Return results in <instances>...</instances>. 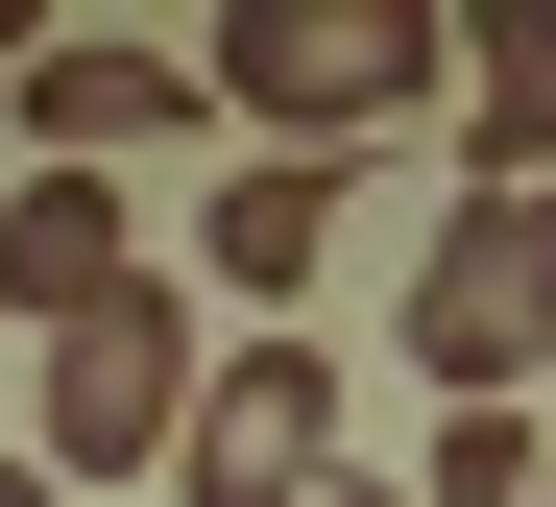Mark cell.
I'll return each mask as SVG.
<instances>
[{"label":"cell","instance_id":"5","mask_svg":"<svg viewBox=\"0 0 556 507\" xmlns=\"http://www.w3.org/2000/svg\"><path fill=\"white\" fill-rule=\"evenodd\" d=\"M315 266H339V169H266V145H242V169L194 193V290H218L242 339H315Z\"/></svg>","mask_w":556,"mask_h":507},{"label":"cell","instance_id":"11","mask_svg":"<svg viewBox=\"0 0 556 507\" xmlns=\"http://www.w3.org/2000/svg\"><path fill=\"white\" fill-rule=\"evenodd\" d=\"M25 49H49V25H0V97H25Z\"/></svg>","mask_w":556,"mask_h":507},{"label":"cell","instance_id":"1","mask_svg":"<svg viewBox=\"0 0 556 507\" xmlns=\"http://www.w3.org/2000/svg\"><path fill=\"white\" fill-rule=\"evenodd\" d=\"M194 73H218V122H266V169H363L459 73V0H218Z\"/></svg>","mask_w":556,"mask_h":507},{"label":"cell","instance_id":"12","mask_svg":"<svg viewBox=\"0 0 556 507\" xmlns=\"http://www.w3.org/2000/svg\"><path fill=\"white\" fill-rule=\"evenodd\" d=\"M339 507H412V483H363V459H339Z\"/></svg>","mask_w":556,"mask_h":507},{"label":"cell","instance_id":"3","mask_svg":"<svg viewBox=\"0 0 556 507\" xmlns=\"http://www.w3.org/2000/svg\"><path fill=\"white\" fill-rule=\"evenodd\" d=\"M194 386H218V363H194V266H146L122 315H73V339H49V386H25V459H49V483H169Z\"/></svg>","mask_w":556,"mask_h":507},{"label":"cell","instance_id":"10","mask_svg":"<svg viewBox=\"0 0 556 507\" xmlns=\"http://www.w3.org/2000/svg\"><path fill=\"white\" fill-rule=\"evenodd\" d=\"M0 507H73V483H49V459H0Z\"/></svg>","mask_w":556,"mask_h":507},{"label":"cell","instance_id":"2","mask_svg":"<svg viewBox=\"0 0 556 507\" xmlns=\"http://www.w3.org/2000/svg\"><path fill=\"white\" fill-rule=\"evenodd\" d=\"M388 363L435 411H508L556 363V193H435V242L388 266Z\"/></svg>","mask_w":556,"mask_h":507},{"label":"cell","instance_id":"9","mask_svg":"<svg viewBox=\"0 0 556 507\" xmlns=\"http://www.w3.org/2000/svg\"><path fill=\"white\" fill-rule=\"evenodd\" d=\"M412 507H556V435L532 411H435V483Z\"/></svg>","mask_w":556,"mask_h":507},{"label":"cell","instance_id":"8","mask_svg":"<svg viewBox=\"0 0 556 507\" xmlns=\"http://www.w3.org/2000/svg\"><path fill=\"white\" fill-rule=\"evenodd\" d=\"M459 193H556V0H459Z\"/></svg>","mask_w":556,"mask_h":507},{"label":"cell","instance_id":"7","mask_svg":"<svg viewBox=\"0 0 556 507\" xmlns=\"http://www.w3.org/2000/svg\"><path fill=\"white\" fill-rule=\"evenodd\" d=\"M122 290H146V242H122V193H98V169H25V193H0V315H25V339L122 315Z\"/></svg>","mask_w":556,"mask_h":507},{"label":"cell","instance_id":"4","mask_svg":"<svg viewBox=\"0 0 556 507\" xmlns=\"http://www.w3.org/2000/svg\"><path fill=\"white\" fill-rule=\"evenodd\" d=\"M169 507H339V363L315 339H218L194 435H169Z\"/></svg>","mask_w":556,"mask_h":507},{"label":"cell","instance_id":"6","mask_svg":"<svg viewBox=\"0 0 556 507\" xmlns=\"http://www.w3.org/2000/svg\"><path fill=\"white\" fill-rule=\"evenodd\" d=\"M194 97H218V73L169 49V25H49V49H25V145H49V169H122V145L194 122Z\"/></svg>","mask_w":556,"mask_h":507}]
</instances>
